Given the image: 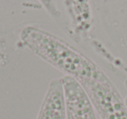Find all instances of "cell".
I'll use <instances>...</instances> for the list:
<instances>
[{"label": "cell", "instance_id": "277c9868", "mask_svg": "<svg viewBox=\"0 0 127 119\" xmlns=\"http://www.w3.org/2000/svg\"><path fill=\"white\" fill-rule=\"evenodd\" d=\"M66 118V105L62 79H54L49 84L37 119Z\"/></svg>", "mask_w": 127, "mask_h": 119}, {"label": "cell", "instance_id": "7a4b0ae2", "mask_svg": "<svg viewBox=\"0 0 127 119\" xmlns=\"http://www.w3.org/2000/svg\"><path fill=\"white\" fill-rule=\"evenodd\" d=\"M79 84L86 91L101 119H127L125 100L102 70Z\"/></svg>", "mask_w": 127, "mask_h": 119}, {"label": "cell", "instance_id": "3957f363", "mask_svg": "<svg viewBox=\"0 0 127 119\" xmlns=\"http://www.w3.org/2000/svg\"><path fill=\"white\" fill-rule=\"evenodd\" d=\"M61 79L67 119H97L95 108L81 84L70 76H64Z\"/></svg>", "mask_w": 127, "mask_h": 119}, {"label": "cell", "instance_id": "5b68a950", "mask_svg": "<svg viewBox=\"0 0 127 119\" xmlns=\"http://www.w3.org/2000/svg\"><path fill=\"white\" fill-rule=\"evenodd\" d=\"M125 104H126V106H127V96H126V98L125 99Z\"/></svg>", "mask_w": 127, "mask_h": 119}, {"label": "cell", "instance_id": "6da1fadb", "mask_svg": "<svg viewBox=\"0 0 127 119\" xmlns=\"http://www.w3.org/2000/svg\"><path fill=\"white\" fill-rule=\"evenodd\" d=\"M21 39L36 54L78 83L92 78L101 70L71 45L44 30L26 27L22 31Z\"/></svg>", "mask_w": 127, "mask_h": 119}]
</instances>
